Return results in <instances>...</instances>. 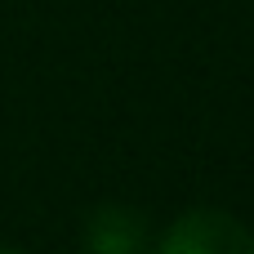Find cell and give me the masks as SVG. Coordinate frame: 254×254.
Wrapping results in <instances>:
<instances>
[{
	"instance_id": "3957f363",
	"label": "cell",
	"mask_w": 254,
	"mask_h": 254,
	"mask_svg": "<svg viewBox=\"0 0 254 254\" xmlns=\"http://www.w3.org/2000/svg\"><path fill=\"white\" fill-rule=\"evenodd\" d=\"M0 254H22V250H0Z\"/></svg>"
},
{
	"instance_id": "7a4b0ae2",
	"label": "cell",
	"mask_w": 254,
	"mask_h": 254,
	"mask_svg": "<svg viewBox=\"0 0 254 254\" xmlns=\"http://www.w3.org/2000/svg\"><path fill=\"white\" fill-rule=\"evenodd\" d=\"M85 254H147V219L129 205H98L85 219Z\"/></svg>"
},
{
	"instance_id": "6da1fadb",
	"label": "cell",
	"mask_w": 254,
	"mask_h": 254,
	"mask_svg": "<svg viewBox=\"0 0 254 254\" xmlns=\"http://www.w3.org/2000/svg\"><path fill=\"white\" fill-rule=\"evenodd\" d=\"M161 254H254V232L228 210H188L165 228Z\"/></svg>"
}]
</instances>
